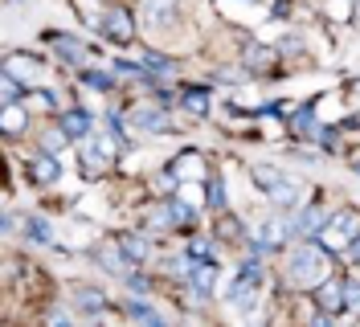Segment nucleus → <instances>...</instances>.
Segmentation results:
<instances>
[{
	"label": "nucleus",
	"instance_id": "1",
	"mask_svg": "<svg viewBox=\"0 0 360 327\" xmlns=\"http://www.w3.org/2000/svg\"><path fill=\"white\" fill-rule=\"evenodd\" d=\"M328 274H332V254H328V245H319V241L295 245L291 266H287L291 286H319Z\"/></svg>",
	"mask_w": 360,
	"mask_h": 327
},
{
	"label": "nucleus",
	"instance_id": "2",
	"mask_svg": "<svg viewBox=\"0 0 360 327\" xmlns=\"http://www.w3.org/2000/svg\"><path fill=\"white\" fill-rule=\"evenodd\" d=\"M250 176H254V184H258L278 209H299V205H303V200H299V184H295L283 168H274V164H254Z\"/></svg>",
	"mask_w": 360,
	"mask_h": 327
},
{
	"label": "nucleus",
	"instance_id": "3",
	"mask_svg": "<svg viewBox=\"0 0 360 327\" xmlns=\"http://www.w3.org/2000/svg\"><path fill=\"white\" fill-rule=\"evenodd\" d=\"M262 266H258V258H246L242 262V270H238V278L229 283V290H225V299L233 307H250L254 299H258V286H262Z\"/></svg>",
	"mask_w": 360,
	"mask_h": 327
},
{
	"label": "nucleus",
	"instance_id": "4",
	"mask_svg": "<svg viewBox=\"0 0 360 327\" xmlns=\"http://www.w3.org/2000/svg\"><path fill=\"white\" fill-rule=\"evenodd\" d=\"M295 238V225L283 217H266L258 229H254V238H250V250L254 254H270V250H283L287 241Z\"/></svg>",
	"mask_w": 360,
	"mask_h": 327
},
{
	"label": "nucleus",
	"instance_id": "5",
	"mask_svg": "<svg viewBox=\"0 0 360 327\" xmlns=\"http://www.w3.org/2000/svg\"><path fill=\"white\" fill-rule=\"evenodd\" d=\"M78 155H82V172L98 176V172H107V168H111L115 148L107 143V135H94V131H90L86 139H78Z\"/></svg>",
	"mask_w": 360,
	"mask_h": 327
},
{
	"label": "nucleus",
	"instance_id": "6",
	"mask_svg": "<svg viewBox=\"0 0 360 327\" xmlns=\"http://www.w3.org/2000/svg\"><path fill=\"white\" fill-rule=\"evenodd\" d=\"M98 29H103V37H107V41H119V45L135 41V17L123 8V4H111V8L103 13Z\"/></svg>",
	"mask_w": 360,
	"mask_h": 327
},
{
	"label": "nucleus",
	"instance_id": "7",
	"mask_svg": "<svg viewBox=\"0 0 360 327\" xmlns=\"http://www.w3.org/2000/svg\"><path fill=\"white\" fill-rule=\"evenodd\" d=\"M356 213L352 209H340V213H332V217L323 221V229L319 233H328V250H348L352 245V233H356Z\"/></svg>",
	"mask_w": 360,
	"mask_h": 327
},
{
	"label": "nucleus",
	"instance_id": "8",
	"mask_svg": "<svg viewBox=\"0 0 360 327\" xmlns=\"http://www.w3.org/2000/svg\"><path fill=\"white\" fill-rule=\"evenodd\" d=\"M94 262H98L107 274H123V266L131 270V258H127L123 241H111V238H103L98 245H94Z\"/></svg>",
	"mask_w": 360,
	"mask_h": 327
},
{
	"label": "nucleus",
	"instance_id": "9",
	"mask_svg": "<svg viewBox=\"0 0 360 327\" xmlns=\"http://www.w3.org/2000/svg\"><path fill=\"white\" fill-rule=\"evenodd\" d=\"M213 283H217V262L213 258H197L193 262V274H188V290H193V299L205 303L209 290H213Z\"/></svg>",
	"mask_w": 360,
	"mask_h": 327
},
{
	"label": "nucleus",
	"instance_id": "10",
	"mask_svg": "<svg viewBox=\"0 0 360 327\" xmlns=\"http://www.w3.org/2000/svg\"><path fill=\"white\" fill-rule=\"evenodd\" d=\"M127 127H135V131H172V119L164 115V107H148V110H131L127 115Z\"/></svg>",
	"mask_w": 360,
	"mask_h": 327
},
{
	"label": "nucleus",
	"instance_id": "11",
	"mask_svg": "<svg viewBox=\"0 0 360 327\" xmlns=\"http://www.w3.org/2000/svg\"><path fill=\"white\" fill-rule=\"evenodd\" d=\"M315 303H319V311L323 315H336V311H344V283H332V278H323V283L315 286Z\"/></svg>",
	"mask_w": 360,
	"mask_h": 327
},
{
	"label": "nucleus",
	"instance_id": "12",
	"mask_svg": "<svg viewBox=\"0 0 360 327\" xmlns=\"http://www.w3.org/2000/svg\"><path fill=\"white\" fill-rule=\"evenodd\" d=\"M242 58H246V70H250V74H266V70H274V65H278V49H270V45L250 41Z\"/></svg>",
	"mask_w": 360,
	"mask_h": 327
},
{
	"label": "nucleus",
	"instance_id": "13",
	"mask_svg": "<svg viewBox=\"0 0 360 327\" xmlns=\"http://www.w3.org/2000/svg\"><path fill=\"white\" fill-rule=\"evenodd\" d=\"M323 221H328V213L319 209V205H307L299 217H291V225H295V238H315L319 229H323Z\"/></svg>",
	"mask_w": 360,
	"mask_h": 327
},
{
	"label": "nucleus",
	"instance_id": "14",
	"mask_svg": "<svg viewBox=\"0 0 360 327\" xmlns=\"http://www.w3.org/2000/svg\"><path fill=\"white\" fill-rule=\"evenodd\" d=\"M4 70H8L13 78H21L25 86H29V82L41 74V62H37V58H25V53H8V58H4Z\"/></svg>",
	"mask_w": 360,
	"mask_h": 327
},
{
	"label": "nucleus",
	"instance_id": "15",
	"mask_svg": "<svg viewBox=\"0 0 360 327\" xmlns=\"http://www.w3.org/2000/svg\"><path fill=\"white\" fill-rule=\"evenodd\" d=\"M29 176H33L37 184H53V180H58V155L37 152L33 160H29Z\"/></svg>",
	"mask_w": 360,
	"mask_h": 327
},
{
	"label": "nucleus",
	"instance_id": "16",
	"mask_svg": "<svg viewBox=\"0 0 360 327\" xmlns=\"http://www.w3.org/2000/svg\"><path fill=\"white\" fill-rule=\"evenodd\" d=\"M107 303V295L98 290V286H74V307L82 311V315H98Z\"/></svg>",
	"mask_w": 360,
	"mask_h": 327
},
{
	"label": "nucleus",
	"instance_id": "17",
	"mask_svg": "<svg viewBox=\"0 0 360 327\" xmlns=\"http://www.w3.org/2000/svg\"><path fill=\"white\" fill-rule=\"evenodd\" d=\"M0 127H4V135H21V131L29 127V110H25L21 103H4V110H0Z\"/></svg>",
	"mask_w": 360,
	"mask_h": 327
},
{
	"label": "nucleus",
	"instance_id": "18",
	"mask_svg": "<svg viewBox=\"0 0 360 327\" xmlns=\"http://www.w3.org/2000/svg\"><path fill=\"white\" fill-rule=\"evenodd\" d=\"M90 127H94V119H90L86 110H62V131H66L70 139H86Z\"/></svg>",
	"mask_w": 360,
	"mask_h": 327
},
{
	"label": "nucleus",
	"instance_id": "19",
	"mask_svg": "<svg viewBox=\"0 0 360 327\" xmlns=\"http://www.w3.org/2000/svg\"><path fill=\"white\" fill-rule=\"evenodd\" d=\"M53 45H58V58H62L66 65H82V62H86V49H82L78 37H66V33H62Z\"/></svg>",
	"mask_w": 360,
	"mask_h": 327
},
{
	"label": "nucleus",
	"instance_id": "20",
	"mask_svg": "<svg viewBox=\"0 0 360 327\" xmlns=\"http://www.w3.org/2000/svg\"><path fill=\"white\" fill-rule=\"evenodd\" d=\"M123 315H127V319H139V323H160V319H164L156 307H148L143 299H127V303H123Z\"/></svg>",
	"mask_w": 360,
	"mask_h": 327
},
{
	"label": "nucleus",
	"instance_id": "21",
	"mask_svg": "<svg viewBox=\"0 0 360 327\" xmlns=\"http://www.w3.org/2000/svg\"><path fill=\"white\" fill-rule=\"evenodd\" d=\"M180 180H188V176H201V152H180L172 164H168Z\"/></svg>",
	"mask_w": 360,
	"mask_h": 327
},
{
	"label": "nucleus",
	"instance_id": "22",
	"mask_svg": "<svg viewBox=\"0 0 360 327\" xmlns=\"http://www.w3.org/2000/svg\"><path fill=\"white\" fill-rule=\"evenodd\" d=\"M205 196H209V209L225 213V205H229V193H225V176H221V172L209 176V188H205Z\"/></svg>",
	"mask_w": 360,
	"mask_h": 327
},
{
	"label": "nucleus",
	"instance_id": "23",
	"mask_svg": "<svg viewBox=\"0 0 360 327\" xmlns=\"http://www.w3.org/2000/svg\"><path fill=\"white\" fill-rule=\"evenodd\" d=\"M25 233H29V241H37V245H53V229H49V221L45 217H25Z\"/></svg>",
	"mask_w": 360,
	"mask_h": 327
},
{
	"label": "nucleus",
	"instance_id": "24",
	"mask_svg": "<svg viewBox=\"0 0 360 327\" xmlns=\"http://www.w3.org/2000/svg\"><path fill=\"white\" fill-rule=\"evenodd\" d=\"M123 250H127V258H131V266H139V262L148 258V254H152V241L148 238H139V233H123Z\"/></svg>",
	"mask_w": 360,
	"mask_h": 327
},
{
	"label": "nucleus",
	"instance_id": "25",
	"mask_svg": "<svg viewBox=\"0 0 360 327\" xmlns=\"http://www.w3.org/2000/svg\"><path fill=\"white\" fill-rule=\"evenodd\" d=\"M287 127H291V135H315V110L299 107L295 115H287Z\"/></svg>",
	"mask_w": 360,
	"mask_h": 327
},
{
	"label": "nucleus",
	"instance_id": "26",
	"mask_svg": "<svg viewBox=\"0 0 360 327\" xmlns=\"http://www.w3.org/2000/svg\"><path fill=\"white\" fill-rule=\"evenodd\" d=\"M143 17H148L152 29H156V25H168V21H172V0H148Z\"/></svg>",
	"mask_w": 360,
	"mask_h": 327
},
{
	"label": "nucleus",
	"instance_id": "27",
	"mask_svg": "<svg viewBox=\"0 0 360 327\" xmlns=\"http://www.w3.org/2000/svg\"><path fill=\"white\" fill-rule=\"evenodd\" d=\"M143 65H148V74H152V78H168V74L176 70V62H172V58H164V53H143Z\"/></svg>",
	"mask_w": 360,
	"mask_h": 327
},
{
	"label": "nucleus",
	"instance_id": "28",
	"mask_svg": "<svg viewBox=\"0 0 360 327\" xmlns=\"http://www.w3.org/2000/svg\"><path fill=\"white\" fill-rule=\"evenodd\" d=\"M66 143H70L66 131H45L41 135V152H49V155H62L66 152Z\"/></svg>",
	"mask_w": 360,
	"mask_h": 327
},
{
	"label": "nucleus",
	"instance_id": "29",
	"mask_svg": "<svg viewBox=\"0 0 360 327\" xmlns=\"http://www.w3.org/2000/svg\"><path fill=\"white\" fill-rule=\"evenodd\" d=\"M238 233H242L238 217H233V213H221V221H217V241H233Z\"/></svg>",
	"mask_w": 360,
	"mask_h": 327
},
{
	"label": "nucleus",
	"instance_id": "30",
	"mask_svg": "<svg viewBox=\"0 0 360 327\" xmlns=\"http://www.w3.org/2000/svg\"><path fill=\"white\" fill-rule=\"evenodd\" d=\"M184 110L205 115V110H209V94H205V90H184Z\"/></svg>",
	"mask_w": 360,
	"mask_h": 327
},
{
	"label": "nucleus",
	"instance_id": "31",
	"mask_svg": "<svg viewBox=\"0 0 360 327\" xmlns=\"http://www.w3.org/2000/svg\"><path fill=\"white\" fill-rule=\"evenodd\" d=\"M168 209H172L176 225H197V209H188L184 200H168Z\"/></svg>",
	"mask_w": 360,
	"mask_h": 327
},
{
	"label": "nucleus",
	"instance_id": "32",
	"mask_svg": "<svg viewBox=\"0 0 360 327\" xmlns=\"http://www.w3.org/2000/svg\"><path fill=\"white\" fill-rule=\"evenodd\" d=\"M0 90H4V103H17L21 98V78H13L8 70L0 74Z\"/></svg>",
	"mask_w": 360,
	"mask_h": 327
},
{
	"label": "nucleus",
	"instance_id": "33",
	"mask_svg": "<svg viewBox=\"0 0 360 327\" xmlns=\"http://www.w3.org/2000/svg\"><path fill=\"white\" fill-rule=\"evenodd\" d=\"M82 82L94 86V90H111L115 86V78H111V74H103V70H86V74H82Z\"/></svg>",
	"mask_w": 360,
	"mask_h": 327
},
{
	"label": "nucleus",
	"instance_id": "34",
	"mask_svg": "<svg viewBox=\"0 0 360 327\" xmlns=\"http://www.w3.org/2000/svg\"><path fill=\"white\" fill-rule=\"evenodd\" d=\"M33 98H37L45 110H58V94H53V90H33Z\"/></svg>",
	"mask_w": 360,
	"mask_h": 327
},
{
	"label": "nucleus",
	"instance_id": "35",
	"mask_svg": "<svg viewBox=\"0 0 360 327\" xmlns=\"http://www.w3.org/2000/svg\"><path fill=\"white\" fill-rule=\"evenodd\" d=\"M188 258L197 262V258H209V241H188V250H184Z\"/></svg>",
	"mask_w": 360,
	"mask_h": 327
},
{
	"label": "nucleus",
	"instance_id": "36",
	"mask_svg": "<svg viewBox=\"0 0 360 327\" xmlns=\"http://www.w3.org/2000/svg\"><path fill=\"white\" fill-rule=\"evenodd\" d=\"M344 303H348V307H360V286H356V283H344Z\"/></svg>",
	"mask_w": 360,
	"mask_h": 327
},
{
	"label": "nucleus",
	"instance_id": "37",
	"mask_svg": "<svg viewBox=\"0 0 360 327\" xmlns=\"http://www.w3.org/2000/svg\"><path fill=\"white\" fill-rule=\"evenodd\" d=\"M127 286H131V290H139V295H143V290H148V278H143V274H127Z\"/></svg>",
	"mask_w": 360,
	"mask_h": 327
},
{
	"label": "nucleus",
	"instance_id": "38",
	"mask_svg": "<svg viewBox=\"0 0 360 327\" xmlns=\"http://www.w3.org/2000/svg\"><path fill=\"white\" fill-rule=\"evenodd\" d=\"M45 319H49V323H70V315H66V311H49Z\"/></svg>",
	"mask_w": 360,
	"mask_h": 327
},
{
	"label": "nucleus",
	"instance_id": "39",
	"mask_svg": "<svg viewBox=\"0 0 360 327\" xmlns=\"http://www.w3.org/2000/svg\"><path fill=\"white\" fill-rule=\"evenodd\" d=\"M348 254H352V262H360V233L352 238V245H348Z\"/></svg>",
	"mask_w": 360,
	"mask_h": 327
},
{
	"label": "nucleus",
	"instance_id": "40",
	"mask_svg": "<svg viewBox=\"0 0 360 327\" xmlns=\"http://www.w3.org/2000/svg\"><path fill=\"white\" fill-rule=\"evenodd\" d=\"M352 103H360V82H356V86H352Z\"/></svg>",
	"mask_w": 360,
	"mask_h": 327
},
{
	"label": "nucleus",
	"instance_id": "41",
	"mask_svg": "<svg viewBox=\"0 0 360 327\" xmlns=\"http://www.w3.org/2000/svg\"><path fill=\"white\" fill-rule=\"evenodd\" d=\"M356 172H360V164H356Z\"/></svg>",
	"mask_w": 360,
	"mask_h": 327
}]
</instances>
